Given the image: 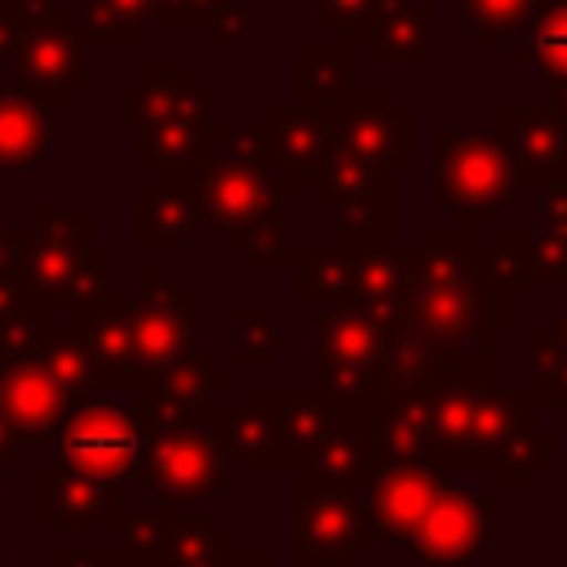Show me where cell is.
I'll return each instance as SVG.
<instances>
[{
	"label": "cell",
	"mask_w": 567,
	"mask_h": 567,
	"mask_svg": "<svg viewBox=\"0 0 567 567\" xmlns=\"http://www.w3.org/2000/svg\"><path fill=\"white\" fill-rule=\"evenodd\" d=\"M377 0H315V22L328 27L341 44L363 49L368 44V22H372Z\"/></svg>",
	"instance_id": "obj_39"
},
{
	"label": "cell",
	"mask_w": 567,
	"mask_h": 567,
	"mask_svg": "<svg viewBox=\"0 0 567 567\" xmlns=\"http://www.w3.org/2000/svg\"><path fill=\"white\" fill-rule=\"evenodd\" d=\"M288 434H292V470L328 474L363 487L381 465L377 412L332 399L328 390H288Z\"/></svg>",
	"instance_id": "obj_10"
},
{
	"label": "cell",
	"mask_w": 567,
	"mask_h": 567,
	"mask_svg": "<svg viewBox=\"0 0 567 567\" xmlns=\"http://www.w3.org/2000/svg\"><path fill=\"white\" fill-rule=\"evenodd\" d=\"M31 350L80 399H106L111 390H124V372L111 359H102L84 332H75L71 323L58 328L53 315H40L31 323Z\"/></svg>",
	"instance_id": "obj_27"
},
{
	"label": "cell",
	"mask_w": 567,
	"mask_h": 567,
	"mask_svg": "<svg viewBox=\"0 0 567 567\" xmlns=\"http://www.w3.org/2000/svg\"><path fill=\"white\" fill-rule=\"evenodd\" d=\"M18 40L9 53L13 84L40 106H71L80 89L93 84V40L75 0H13Z\"/></svg>",
	"instance_id": "obj_9"
},
{
	"label": "cell",
	"mask_w": 567,
	"mask_h": 567,
	"mask_svg": "<svg viewBox=\"0 0 567 567\" xmlns=\"http://www.w3.org/2000/svg\"><path fill=\"white\" fill-rule=\"evenodd\" d=\"M168 523H173V505L133 492V501L124 505L120 523L111 527V554H115V563L120 567H155V554L164 545Z\"/></svg>",
	"instance_id": "obj_36"
},
{
	"label": "cell",
	"mask_w": 567,
	"mask_h": 567,
	"mask_svg": "<svg viewBox=\"0 0 567 567\" xmlns=\"http://www.w3.org/2000/svg\"><path fill=\"white\" fill-rule=\"evenodd\" d=\"M40 319V310H27L9 323H0V408L13 416V425L40 447L49 443L62 421L89 403L80 394H71L31 350V323Z\"/></svg>",
	"instance_id": "obj_14"
},
{
	"label": "cell",
	"mask_w": 567,
	"mask_h": 567,
	"mask_svg": "<svg viewBox=\"0 0 567 567\" xmlns=\"http://www.w3.org/2000/svg\"><path fill=\"white\" fill-rule=\"evenodd\" d=\"M128 284H102L84 306L71 310V328L93 341L102 359H111L120 372L128 363Z\"/></svg>",
	"instance_id": "obj_34"
},
{
	"label": "cell",
	"mask_w": 567,
	"mask_h": 567,
	"mask_svg": "<svg viewBox=\"0 0 567 567\" xmlns=\"http://www.w3.org/2000/svg\"><path fill=\"white\" fill-rule=\"evenodd\" d=\"M337 221V244L390 248L394 244V173L354 159L341 146H328V164L310 186Z\"/></svg>",
	"instance_id": "obj_15"
},
{
	"label": "cell",
	"mask_w": 567,
	"mask_h": 567,
	"mask_svg": "<svg viewBox=\"0 0 567 567\" xmlns=\"http://www.w3.org/2000/svg\"><path fill=\"white\" fill-rule=\"evenodd\" d=\"M115 252L93 239V208L89 204H40L18 230V275L27 288L31 310H75L102 284H111Z\"/></svg>",
	"instance_id": "obj_6"
},
{
	"label": "cell",
	"mask_w": 567,
	"mask_h": 567,
	"mask_svg": "<svg viewBox=\"0 0 567 567\" xmlns=\"http://www.w3.org/2000/svg\"><path fill=\"white\" fill-rule=\"evenodd\" d=\"M252 133L270 159V168L292 182L297 190L301 186H315L323 164H328V146H332V120L310 111V106H297V102H261L252 111Z\"/></svg>",
	"instance_id": "obj_22"
},
{
	"label": "cell",
	"mask_w": 567,
	"mask_h": 567,
	"mask_svg": "<svg viewBox=\"0 0 567 567\" xmlns=\"http://www.w3.org/2000/svg\"><path fill=\"white\" fill-rule=\"evenodd\" d=\"M226 567H279V558L270 554V549H230V558H226Z\"/></svg>",
	"instance_id": "obj_47"
},
{
	"label": "cell",
	"mask_w": 567,
	"mask_h": 567,
	"mask_svg": "<svg viewBox=\"0 0 567 567\" xmlns=\"http://www.w3.org/2000/svg\"><path fill=\"white\" fill-rule=\"evenodd\" d=\"M0 567H13V527H0Z\"/></svg>",
	"instance_id": "obj_49"
},
{
	"label": "cell",
	"mask_w": 567,
	"mask_h": 567,
	"mask_svg": "<svg viewBox=\"0 0 567 567\" xmlns=\"http://www.w3.org/2000/svg\"><path fill=\"white\" fill-rule=\"evenodd\" d=\"M142 443H146V430H142L137 408H120L111 399L80 403L62 421V430L49 439L53 461L84 470L93 478H111V483H133Z\"/></svg>",
	"instance_id": "obj_16"
},
{
	"label": "cell",
	"mask_w": 567,
	"mask_h": 567,
	"mask_svg": "<svg viewBox=\"0 0 567 567\" xmlns=\"http://www.w3.org/2000/svg\"><path fill=\"white\" fill-rule=\"evenodd\" d=\"M49 567H120L111 549H53Z\"/></svg>",
	"instance_id": "obj_44"
},
{
	"label": "cell",
	"mask_w": 567,
	"mask_h": 567,
	"mask_svg": "<svg viewBox=\"0 0 567 567\" xmlns=\"http://www.w3.org/2000/svg\"><path fill=\"white\" fill-rule=\"evenodd\" d=\"M213 430L230 465H244V470L292 465L288 390H235L221 408H213Z\"/></svg>",
	"instance_id": "obj_21"
},
{
	"label": "cell",
	"mask_w": 567,
	"mask_h": 567,
	"mask_svg": "<svg viewBox=\"0 0 567 567\" xmlns=\"http://www.w3.org/2000/svg\"><path fill=\"white\" fill-rule=\"evenodd\" d=\"M385 461H430L439 470H496V487H536L558 461V439L536 421V403L496 385L492 368L425 363L377 408Z\"/></svg>",
	"instance_id": "obj_1"
},
{
	"label": "cell",
	"mask_w": 567,
	"mask_h": 567,
	"mask_svg": "<svg viewBox=\"0 0 567 567\" xmlns=\"http://www.w3.org/2000/svg\"><path fill=\"white\" fill-rule=\"evenodd\" d=\"M230 549L235 536L204 505H177L155 554V567H226Z\"/></svg>",
	"instance_id": "obj_32"
},
{
	"label": "cell",
	"mask_w": 567,
	"mask_h": 567,
	"mask_svg": "<svg viewBox=\"0 0 567 567\" xmlns=\"http://www.w3.org/2000/svg\"><path fill=\"white\" fill-rule=\"evenodd\" d=\"M554 558H558V567H567V527H563L558 540H554Z\"/></svg>",
	"instance_id": "obj_51"
},
{
	"label": "cell",
	"mask_w": 567,
	"mask_h": 567,
	"mask_svg": "<svg viewBox=\"0 0 567 567\" xmlns=\"http://www.w3.org/2000/svg\"><path fill=\"white\" fill-rule=\"evenodd\" d=\"M133 483L93 478L62 461L31 465V527L35 532H111L133 501Z\"/></svg>",
	"instance_id": "obj_18"
},
{
	"label": "cell",
	"mask_w": 567,
	"mask_h": 567,
	"mask_svg": "<svg viewBox=\"0 0 567 567\" xmlns=\"http://www.w3.org/2000/svg\"><path fill=\"white\" fill-rule=\"evenodd\" d=\"M133 297H128V363H124V390L151 372H159L168 359H177L186 346H195V292L177 284L173 266H137L133 270Z\"/></svg>",
	"instance_id": "obj_13"
},
{
	"label": "cell",
	"mask_w": 567,
	"mask_h": 567,
	"mask_svg": "<svg viewBox=\"0 0 567 567\" xmlns=\"http://www.w3.org/2000/svg\"><path fill=\"white\" fill-rule=\"evenodd\" d=\"M13 40H18V9L13 0H0V62L13 53Z\"/></svg>",
	"instance_id": "obj_46"
},
{
	"label": "cell",
	"mask_w": 567,
	"mask_h": 567,
	"mask_svg": "<svg viewBox=\"0 0 567 567\" xmlns=\"http://www.w3.org/2000/svg\"><path fill=\"white\" fill-rule=\"evenodd\" d=\"M226 4H230V0H168L159 22H177V27H199V22H208V27H213V18H217Z\"/></svg>",
	"instance_id": "obj_42"
},
{
	"label": "cell",
	"mask_w": 567,
	"mask_h": 567,
	"mask_svg": "<svg viewBox=\"0 0 567 567\" xmlns=\"http://www.w3.org/2000/svg\"><path fill=\"white\" fill-rule=\"evenodd\" d=\"M359 49L332 44H297L292 49V102L319 115H337V106L359 89Z\"/></svg>",
	"instance_id": "obj_30"
},
{
	"label": "cell",
	"mask_w": 567,
	"mask_h": 567,
	"mask_svg": "<svg viewBox=\"0 0 567 567\" xmlns=\"http://www.w3.org/2000/svg\"><path fill=\"white\" fill-rule=\"evenodd\" d=\"M164 4H168V0H155V9H159V18H164Z\"/></svg>",
	"instance_id": "obj_52"
},
{
	"label": "cell",
	"mask_w": 567,
	"mask_h": 567,
	"mask_svg": "<svg viewBox=\"0 0 567 567\" xmlns=\"http://www.w3.org/2000/svg\"><path fill=\"white\" fill-rule=\"evenodd\" d=\"M372 549L363 492L354 483L297 470L292 487V563L297 567H354Z\"/></svg>",
	"instance_id": "obj_12"
},
{
	"label": "cell",
	"mask_w": 567,
	"mask_h": 567,
	"mask_svg": "<svg viewBox=\"0 0 567 567\" xmlns=\"http://www.w3.org/2000/svg\"><path fill=\"white\" fill-rule=\"evenodd\" d=\"M84 31L93 44H115V49H146L159 27L155 0H75Z\"/></svg>",
	"instance_id": "obj_35"
},
{
	"label": "cell",
	"mask_w": 567,
	"mask_h": 567,
	"mask_svg": "<svg viewBox=\"0 0 567 567\" xmlns=\"http://www.w3.org/2000/svg\"><path fill=\"white\" fill-rule=\"evenodd\" d=\"M496 133L514 159L518 186H567V115L540 102H501Z\"/></svg>",
	"instance_id": "obj_23"
},
{
	"label": "cell",
	"mask_w": 567,
	"mask_h": 567,
	"mask_svg": "<svg viewBox=\"0 0 567 567\" xmlns=\"http://www.w3.org/2000/svg\"><path fill=\"white\" fill-rule=\"evenodd\" d=\"M425 363L434 359L412 337L403 315H385V310L354 306V301L319 306L315 377H319V390H328L332 399L377 412Z\"/></svg>",
	"instance_id": "obj_5"
},
{
	"label": "cell",
	"mask_w": 567,
	"mask_h": 567,
	"mask_svg": "<svg viewBox=\"0 0 567 567\" xmlns=\"http://www.w3.org/2000/svg\"><path fill=\"white\" fill-rule=\"evenodd\" d=\"M0 527H13V470L0 465Z\"/></svg>",
	"instance_id": "obj_48"
},
{
	"label": "cell",
	"mask_w": 567,
	"mask_h": 567,
	"mask_svg": "<svg viewBox=\"0 0 567 567\" xmlns=\"http://www.w3.org/2000/svg\"><path fill=\"white\" fill-rule=\"evenodd\" d=\"M408 257V328L434 363L492 368L496 332L514 323V288L501 284L470 226H421Z\"/></svg>",
	"instance_id": "obj_2"
},
{
	"label": "cell",
	"mask_w": 567,
	"mask_h": 567,
	"mask_svg": "<svg viewBox=\"0 0 567 567\" xmlns=\"http://www.w3.org/2000/svg\"><path fill=\"white\" fill-rule=\"evenodd\" d=\"M518 394L536 408H567V341L554 328H518Z\"/></svg>",
	"instance_id": "obj_33"
},
{
	"label": "cell",
	"mask_w": 567,
	"mask_h": 567,
	"mask_svg": "<svg viewBox=\"0 0 567 567\" xmlns=\"http://www.w3.org/2000/svg\"><path fill=\"white\" fill-rule=\"evenodd\" d=\"M518 173L496 124L434 128V199L456 226L483 230L518 204Z\"/></svg>",
	"instance_id": "obj_8"
},
{
	"label": "cell",
	"mask_w": 567,
	"mask_h": 567,
	"mask_svg": "<svg viewBox=\"0 0 567 567\" xmlns=\"http://www.w3.org/2000/svg\"><path fill=\"white\" fill-rule=\"evenodd\" d=\"M558 323H554V332L567 341V288H558V315H554Z\"/></svg>",
	"instance_id": "obj_50"
},
{
	"label": "cell",
	"mask_w": 567,
	"mask_h": 567,
	"mask_svg": "<svg viewBox=\"0 0 567 567\" xmlns=\"http://www.w3.org/2000/svg\"><path fill=\"white\" fill-rule=\"evenodd\" d=\"M292 266V301L301 310L354 301L385 315L408 319V257L403 248H363V244H332V248H297Z\"/></svg>",
	"instance_id": "obj_11"
},
{
	"label": "cell",
	"mask_w": 567,
	"mask_h": 567,
	"mask_svg": "<svg viewBox=\"0 0 567 567\" xmlns=\"http://www.w3.org/2000/svg\"><path fill=\"white\" fill-rule=\"evenodd\" d=\"M199 221L204 213H199L190 168L151 173V182L133 190V244L137 248H190Z\"/></svg>",
	"instance_id": "obj_25"
},
{
	"label": "cell",
	"mask_w": 567,
	"mask_h": 567,
	"mask_svg": "<svg viewBox=\"0 0 567 567\" xmlns=\"http://www.w3.org/2000/svg\"><path fill=\"white\" fill-rule=\"evenodd\" d=\"M137 408H173V412H213L235 394L230 368L213 359L204 346H186L177 359H168L159 372L128 385Z\"/></svg>",
	"instance_id": "obj_24"
},
{
	"label": "cell",
	"mask_w": 567,
	"mask_h": 567,
	"mask_svg": "<svg viewBox=\"0 0 567 567\" xmlns=\"http://www.w3.org/2000/svg\"><path fill=\"white\" fill-rule=\"evenodd\" d=\"M518 66L536 71V102L567 115V0H545L514 35Z\"/></svg>",
	"instance_id": "obj_29"
},
{
	"label": "cell",
	"mask_w": 567,
	"mask_h": 567,
	"mask_svg": "<svg viewBox=\"0 0 567 567\" xmlns=\"http://www.w3.org/2000/svg\"><path fill=\"white\" fill-rule=\"evenodd\" d=\"M18 230H22V226H18L13 208L0 204V275L18 266Z\"/></svg>",
	"instance_id": "obj_45"
},
{
	"label": "cell",
	"mask_w": 567,
	"mask_h": 567,
	"mask_svg": "<svg viewBox=\"0 0 567 567\" xmlns=\"http://www.w3.org/2000/svg\"><path fill=\"white\" fill-rule=\"evenodd\" d=\"M540 4L545 0H456V13L465 18V27L478 44H501V40H514L518 27Z\"/></svg>",
	"instance_id": "obj_38"
},
{
	"label": "cell",
	"mask_w": 567,
	"mask_h": 567,
	"mask_svg": "<svg viewBox=\"0 0 567 567\" xmlns=\"http://www.w3.org/2000/svg\"><path fill=\"white\" fill-rule=\"evenodd\" d=\"M252 31H257V13H252L248 4H235V0H230V4L213 18V40H217V44H244Z\"/></svg>",
	"instance_id": "obj_41"
},
{
	"label": "cell",
	"mask_w": 567,
	"mask_h": 567,
	"mask_svg": "<svg viewBox=\"0 0 567 567\" xmlns=\"http://www.w3.org/2000/svg\"><path fill=\"white\" fill-rule=\"evenodd\" d=\"M0 465L4 470H31L35 465V443L13 425V416L0 408Z\"/></svg>",
	"instance_id": "obj_40"
},
{
	"label": "cell",
	"mask_w": 567,
	"mask_h": 567,
	"mask_svg": "<svg viewBox=\"0 0 567 567\" xmlns=\"http://www.w3.org/2000/svg\"><path fill=\"white\" fill-rule=\"evenodd\" d=\"M27 310H31V301H27L22 275H18V266H13V270H4V275H0V323L18 319V315H27Z\"/></svg>",
	"instance_id": "obj_43"
},
{
	"label": "cell",
	"mask_w": 567,
	"mask_h": 567,
	"mask_svg": "<svg viewBox=\"0 0 567 567\" xmlns=\"http://www.w3.org/2000/svg\"><path fill=\"white\" fill-rule=\"evenodd\" d=\"M452 487V470H439L430 461H385L359 492L372 545H412L421 518L434 509V501Z\"/></svg>",
	"instance_id": "obj_20"
},
{
	"label": "cell",
	"mask_w": 567,
	"mask_h": 567,
	"mask_svg": "<svg viewBox=\"0 0 567 567\" xmlns=\"http://www.w3.org/2000/svg\"><path fill=\"white\" fill-rule=\"evenodd\" d=\"M332 146L372 168H408L416 159V111L394 84H359L332 115Z\"/></svg>",
	"instance_id": "obj_17"
},
{
	"label": "cell",
	"mask_w": 567,
	"mask_h": 567,
	"mask_svg": "<svg viewBox=\"0 0 567 567\" xmlns=\"http://www.w3.org/2000/svg\"><path fill=\"white\" fill-rule=\"evenodd\" d=\"M483 248L487 270L518 288H567V239L540 226H501Z\"/></svg>",
	"instance_id": "obj_26"
},
{
	"label": "cell",
	"mask_w": 567,
	"mask_h": 567,
	"mask_svg": "<svg viewBox=\"0 0 567 567\" xmlns=\"http://www.w3.org/2000/svg\"><path fill=\"white\" fill-rule=\"evenodd\" d=\"M217 89L190 62H142L111 89V124L133 133V164L146 173L195 168L213 142Z\"/></svg>",
	"instance_id": "obj_4"
},
{
	"label": "cell",
	"mask_w": 567,
	"mask_h": 567,
	"mask_svg": "<svg viewBox=\"0 0 567 567\" xmlns=\"http://www.w3.org/2000/svg\"><path fill=\"white\" fill-rule=\"evenodd\" d=\"M49 142H53L49 106H40L18 84H0V190L13 182L18 168L44 164Z\"/></svg>",
	"instance_id": "obj_31"
},
{
	"label": "cell",
	"mask_w": 567,
	"mask_h": 567,
	"mask_svg": "<svg viewBox=\"0 0 567 567\" xmlns=\"http://www.w3.org/2000/svg\"><path fill=\"white\" fill-rule=\"evenodd\" d=\"M190 182L217 248L235 266H284L297 257V186L270 168L252 124H217Z\"/></svg>",
	"instance_id": "obj_3"
},
{
	"label": "cell",
	"mask_w": 567,
	"mask_h": 567,
	"mask_svg": "<svg viewBox=\"0 0 567 567\" xmlns=\"http://www.w3.org/2000/svg\"><path fill=\"white\" fill-rule=\"evenodd\" d=\"M137 408V403H133ZM146 443L133 474V487L164 505H208L226 478L230 456L213 430V412H173V408H137Z\"/></svg>",
	"instance_id": "obj_7"
},
{
	"label": "cell",
	"mask_w": 567,
	"mask_h": 567,
	"mask_svg": "<svg viewBox=\"0 0 567 567\" xmlns=\"http://www.w3.org/2000/svg\"><path fill=\"white\" fill-rule=\"evenodd\" d=\"M496 487H447L434 509L421 518L416 536H412V554L421 567H474L483 554L496 549Z\"/></svg>",
	"instance_id": "obj_19"
},
{
	"label": "cell",
	"mask_w": 567,
	"mask_h": 567,
	"mask_svg": "<svg viewBox=\"0 0 567 567\" xmlns=\"http://www.w3.org/2000/svg\"><path fill=\"white\" fill-rule=\"evenodd\" d=\"M288 346H292V328L270 306H235V363L230 368L266 372Z\"/></svg>",
	"instance_id": "obj_37"
},
{
	"label": "cell",
	"mask_w": 567,
	"mask_h": 567,
	"mask_svg": "<svg viewBox=\"0 0 567 567\" xmlns=\"http://www.w3.org/2000/svg\"><path fill=\"white\" fill-rule=\"evenodd\" d=\"M434 4L425 0H377L368 22V53L381 66H434Z\"/></svg>",
	"instance_id": "obj_28"
}]
</instances>
